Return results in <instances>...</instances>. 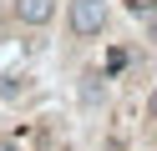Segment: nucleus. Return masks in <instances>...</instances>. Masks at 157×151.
I'll return each mask as SVG.
<instances>
[{
  "label": "nucleus",
  "instance_id": "nucleus-3",
  "mask_svg": "<svg viewBox=\"0 0 157 151\" xmlns=\"http://www.w3.org/2000/svg\"><path fill=\"white\" fill-rule=\"evenodd\" d=\"M147 111H152V121H157V91H152V101H147Z\"/></svg>",
  "mask_w": 157,
  "mask_h": 151
},
{
  "label": "nucleus",
  "instance_id": "nucleus-1",
  "mask_svg": "<svg viewBox=\"0 0 157 151\" xmlns=\"http://www.w3.org/2000/svg\"><path fill=\"white\" fill-rule=\"evenodd\" d=\"M101 20H106L101 0H71V30H76V35H96Z\"/></svg>",
  "mask_w": 157,
  "mask_h": 151
},
{
  "label": "nucleus",
  "instance_id": "nucleus-2",
  "mask_svg": "<svg viewBox=\"0 0 157 151\" xmlns=\"http://www.w3.org/2000/svg\"><path fill=\"white\" fill-rule=\"evenodd\" d=\"M15 15H21L25 25H46V20L56 15V0H15Z\"/></svg>",
  "mask_w": 157,
  "mask_h": 151
},
{
  "label": "nucleus",
  "instance_id": "nucleus-4",
  "mask_svg": "<svg viewBox=\"0 0 157 151\" xmlns=\"http://www.w3.org/2000/svg\"><path fill=\"white\" fill-rule=\"evenodd\" d=\"M147 35H152V40H157V15H152V25H147Z\"/></svg>",
  "mask_w": 157,
  "mask_h": 151
}]
</instances>
